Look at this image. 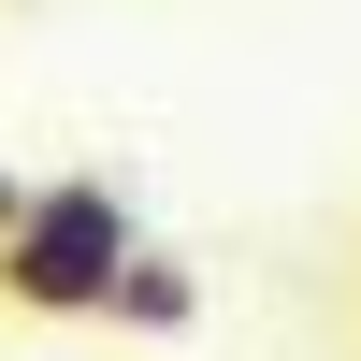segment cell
I'll list each match as a JSON object with an SVG mask.
<instances>
[{
    "label": "cell",
    "mask_w": 361,
    "mask_h": 361,
    "mask_svg": "<svg viewBox=\"0 0 361 361\" xmlns=\"http://www.w3.org/2000/svg\"><path fill=\"white\" fill-rule=\"evenodd\" d=\"M188 318H202V275H188L173 246H145L130 275H116V304H102V333H145V347H159V333H188Z\"/></svg>",
    "instance_id": "2"
},
{
    "label": "cell",
    "mask_w": 361,
    "mask_h": 361,
    "mask_svg": "<svg viewBox=\"0 0 361 361\" xmlns=\"http://www.w3.org/2000/svg\"><path fill=\"white\" fill-rule=\"evenodd\" d=\"M130 260H145L130 188H116V173H44V202H29L15 246H0V304L15 318H102Z\"/></svg>",
    "instance_id": "1"
},
{
    "label": "cell",
    "mask_w": 361,
    "mask_h": 361,
    "mask_svg": "<svg viewBox=\"0 0 361 361\" xmlns=\"http://www.w3.org/2000/svg\"><path fill=\"white\" fill-rule=\"evenodd\" d=\"M29 202H44V173H15V159H0V246H15V217H29Z\"/></svg>",
    "instance_id": "3"
}]
</instances>
